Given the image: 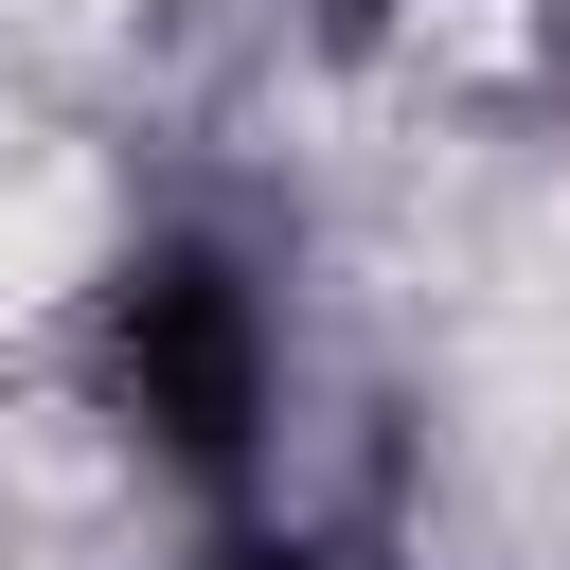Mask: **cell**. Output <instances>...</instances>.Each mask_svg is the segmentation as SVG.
Listing matches in <instances>:
<instances>
[{
  "label": "cell",
  "instance_id": "obj_1",
  "mask_svg": "<svg viewBox=\"0 0 570 570\" xmlns=\"http://www.w3.org/2000/svg\"><path fill=\"white\" fill-rule=\"evenodd\" d=\"M71 249H89V178L53 142H0V285H53Z\"/></svg>",
  "mask_w": 570,
  "mask_h": 570
}]
</instances>
